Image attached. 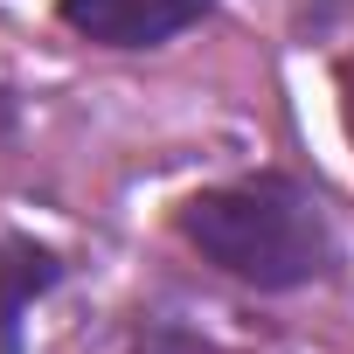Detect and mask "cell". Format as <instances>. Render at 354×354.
<instances>
[{
	"label": "cell",
	"instance_id": "4",
	"mask_svg": "<svg viewBox=\"0 0 354 354\" xmlns=\"http://www.w3.org/2000/svg\"><path fill=\"white\" fill-rule=\"evenodd\" d=\"M347 125H354V84H347Z\"/></svg>",
	"mask_w": 354,
	"mask_h": 354
},
{
	"label": "cell",
	"instance_id": "2",
	"mask_svg": "<svg viewBox=\"0 0 354 354\" xmlns=\"http://www.w3.org/2000/svg\"><path fill=\"white\" fill-rule=\"evenodd\" d=\"M209 15V0H63V21L104 49H146Z\"/></svg>",
	"mask_w": 354,
	"mask_h": 354
},
{
	"label": "cell",
	"instance_id": "1",
	"mask_svg": "<svg viewBox=\"0 0 354 354\" xmlns=\"http://www.w3.org/2000/svg\"><path fill=\"white\" fill-rule=\"evenodd\" d=\"M181 236L216 271H230L243 285H264V292L306 285L333 264V230H326L319 202L299 181H278V174L195 195L181 209Z\"/></svg>",
	"mask_w": 354,
	"mask_h": 354
},
{
	"label": "cell",
	"instance_id": "3",
	"mask_svg": "<svg viewBox=\"0 0 354 354\" xmlns=\"http://www.w3.org/2000/svg\"><path fill=\"white\" fill-rule=\"evenodd\" d=\"M56 285V257L49 250H35V243H0V326H8L35 292H49Z\"/></svg>",
	"mask_w": 354,
	"mask_h": 354
}]
</instances>
